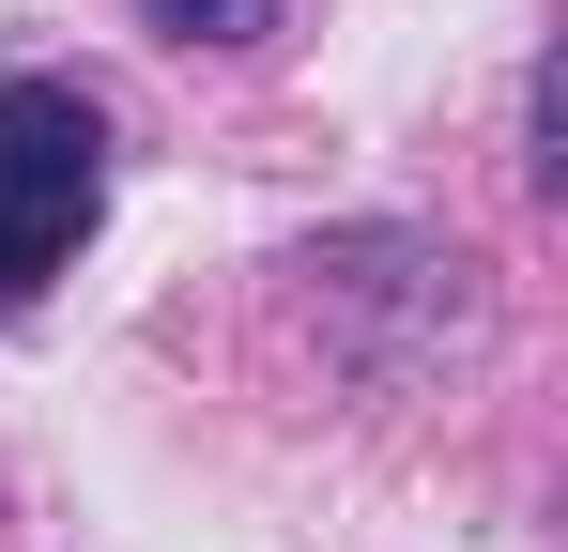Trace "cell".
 <instances>
[{"label":"cell","instance_id":"6da1fadb","mask_svg":"<svg viewBox=\"0 0 568 552\" xmlns=\"http://www.w3.org/2000/svg\"><path fill=\"white\" fill-rule=\"evenodd\" d=\"M108 215V123L78 78H0V307H31Z\"/></svg>","mask_w":568,"mask_h":552},{"label":"cell","instance_id":"7a4b0ae2","mask_svg":"<svg viewBox=\"0 0 568 552\" xmlns=\"http://www.w3.org/2000/svg\"><path fill=\"white\" fill-rule=\"evenodd\" d=\"M139 31H170V47H277L292 0H139Z\"/></svg>","mask_w":568,"mask_h":552}]
</instances>
